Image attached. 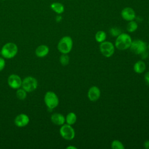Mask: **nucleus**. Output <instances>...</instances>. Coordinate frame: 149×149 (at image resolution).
Returning <instances> with one entry per match:
<instances>
[{
    "mask_svg": "<svg viewBox=\"0 0 149 149\" xmlns=\"http://www.w3.org/2000/svg\"><path fill=\"white\" fill-rule=\"evenodd\" d=\"M38 87V82L36 78L32 76H27L22 80V88L28 93L34 91Z\"/></svg>",
    "mask_w": 149,
    "mask_h": 149,
    "instance_id": "obj_6",
    "label": "nucleus"
},
{
    "mask_svg": "<svg viewBox=\"0 0 149 149\" xmlns=\"http://www.w3.org/2000/svg\"><path fill=\"white\" fill-rule=\"evenodd\" d=\"M62 19V17L60 15H58L55 17V20L56 22H60Z\"/></svg>",
    "mask_w": 149,
    "mask_h": 149,
    "instance_id": "obj_26",
    "label": "nucleus"
},
{
    "mask_svg": "<svg viewBox=\"0 0 149 149\" xmlns=\"http://www.w3.org/2000/svg\"><path fill=\"white\" fill-rule=\"evenodd\" d=\"M111 148L112 149H124L123 144L118 140H114L111 143Z\"/></svg>",
    "mask_w": 149,
    "mask_h": 149,
    "instance_id": "obj_21",
    "label": "nucleus"
},
{
    "mask_svg": "<svg viewBox=\"0 0 149 149\" xmlns=\"http://www.w3.org/2000/svg\"><path fill=\"white\" fill-rule=\"evenodd\" d=\"M8 84L9 86L13 89H18L22 87V79L16 74H10L8 78Z\"/></svg>",
    "mask_w": 149,
    "mask_h": 149,
    "instance_id": "obj_9",
    "label": "nucleus"
},
{
    "mask_svg": "<svg viewBox=\"0 0 149 149\" xmlns=\"http://www.w3.org/2000/svg\"><path fill=\"white\" fill-rule=\"evenodd\" d=\"M144 80L146 84L149 86V71L147 72L144 74Z\"/></svg>",
    "mask_w": 149,
    "mask_h": 149,
    "instance_id": "obj_25",
    "label": "nucleus"
},
{
    "mask_svg": "<svg viewBox=\"0 0 149 149\" xmlns=\"http://www.w3.org/2000/svg\"><path fill=\"white\" fill-rule=\"evenodd\" d=\"M51 9L56 14L61 15L64 12V5L59 2H54L50 5Z\"/></svg>",
    "mask_w": 149,
    "mask_h": 149,
    "instance_id": "obj_15",
    "label": "nucleus"
},
{
    "mask_svg": "<svg viewBox=\"0 0 149 149\" xmlns=\"http://www.w3.org/2000/svg\"><path fill=\"white\" fill-rule=\"evenodd\" d=\"M146 69V65L143 61H138L136 62L133 66L134 71L138 74L143 73Z\"/></svg>",
    "mask_w": 149,
    "mask_h": 149,
    "instance_id": "obj_16",
    "label": "nucleus"
},
{
    "mask_svg": "<svg viewBox=\"0 0 149 149\" xmlns=\"http://www.w3.org/2000/svg\"><path fill=\"white\" fill-rule=\"evenodd\" d=\"M137 28H138V24L137 22L134 20L129 21L126 27L127 31L129 33L134 32L137 29Z\"/></svg>",
    "mask_w": 149,
    "mask_h": 149,
    "instance_id": "obj_19",
    "label": "nucleus"
},
{
    "mask_svg": "<svg viewBox=\"0 0 149 149\" xmlns=\"http://www.w3.org/2000/svg\"><path fill=\"white\" fill-rule=\"evenodd\" d=\"M101 95V91L100 88L97 86L91 87L87 93V96L90 101H95L98 100Z\"/></svg>",
    "mask_w": 149,
    "mask_h": 149,
    "instance_id": "obj_12",
    "label": "nucleus"
},
{
    "mask_svg": "<svg viewBox=\"0 0 149 149\" xmlns=\"http://www.w3.org/2000/svg\"><path fill=\"white\" fill-rule=\"evenodd\" d=\"M67 149H77V147H74V146H68L66 147Z\"/></svg>",
    "mask_w": 149,
    "mask_h": 149,
    "instance_id": "obj_28",
    "label": "nucleus"
},
{
    "mask_svg": "<svg viewBox=\"0 0 149 149\" xmlns=\"http://www.w3.org/2000/svg\"><path fill=\"white\" fill-rule=\"evenodd\" d=\"M132 40L130 35L127 33H120L116 37L115 47L119 50H126L130 48Z\"/></svg>",
    "mask_w": 149,
    "mask_h": 149,
    "instance_id": "obj_1",
    "label": "nucleus"
},
{
    "mask_svg": "<svg viewBox=\"0 0 149 149\" xmlns=\"http://www.w3.org/2000/svg\"><path fill=\"white\" fill-rule=\"evenodd\" d=\"M18 47L14 42H7L3 45L1 50V54L5 59H12L17 54Z\"/></svg>",
    "mask_w": 149,
    "mask_h": 149,
    "instance_id": "obj_2",
    "label": "nucleus"
},
{
    "mask_svg": "<svg viewBox=\"0 0 149 149\" xmlns=\"http://www.w3.org/2000/svg\"><path fill=\"white\" fill-rule=\"evenodd\" d=\"M147 47H148V48L149 49V44H148V46H147Z\"/></svg>",
    "mask_w": 149,
    "mask_h": 149,
    "instance_id": "obj_29",
    "label": "nucleus"
},
{
    "mask_svg": "<svg viewBox=\"0 0 149 149\" xmlns=\"http://www.w3.org/2000/svg\"><path fill=\"white\" fill-rule=\"evenodd\" d=\"M27 92L25 91L23 88H19L17 89V91L16 93V97L20 100H24L27 97Z\"/></svg>",
    "mask_w": 149,
    "mask_h": 149,
    "instance_id": "obj_20",
    "label": "nucleus"
},
{
    "mask_svg": "<svg viewBox=\"0 0 149 149\" xmlns=\"http://www.w3.org/2000/svg\"><path fill=\"white\" fill-rule=\"evenodd\" d=\"M61 137L66 140H72L75 137V131L72 126L68 124H63L59 129Z\"/></svg>",
    "mask_w": 149,
    "mask_h": 149,
    "instance_id": "obj_7",
    "label": "nucleus"
},
{
    "mask_svg": "<svg viewBox=\"0 0 149 149\" xmlns=\"http://www.w3.org/2000/svg\"><path fill=\"white\" fill-rule=\"evenodd\" d=\"M44 102L47 108L52 110L58 107L59 104V98L57 95L53 91H47L44 95Z\"/></svg>",
    "mask_w": 149,
    "mask_h": 149,
    "instance_id": "obj_4",
    "label": "nucleus"
},
{
    "mask_svg": "<svg viewBox=\"0 0 149 149\" xmlns=\"http://www.w3.org/2000/svg\"><path fill=\"white\" fill-rule=\"evenodd\" d=\"M144 147L146 149H149V140H147L144 142Z\"/></svg>",
    "mask_w": 149,
    "mask_h": 149,
    "instance_id": "obj_27",
    "label": "nucleus"
},
{
    "mask_svg": "<svg viewBox=\"0 0 149 149\" xmlns=\"http://www.w3.org/2000/svg\"><path fill=\"white\" fill-rule=\"evenodd\" d=\"M110 34H111L112 36L113 37H117L118 36L120 33H122L121 30H120V29H119L118 27H112L110 30H109Z\"/></svg>",
    "mask_w": 149,
    "mask_h": 149,
    "instance_id": "obj_23",
    "label": "nucleus"
},
{
    "mask_svg": "<svg viewBox=\"0 0 149 149\" xmlns=\"http://www.w3.org/2000/svg\"><path fill=\"white\" fill-rule=\"evenodd\" d=\"M77 120V116L75 113L70 112L67 114L65 117V122L67 124L72 125L76 123Z\"/></svg>",
    "mask_w": 149,
    "mask_h": 149,
    "instance_id": "obj_17",
    "label": "nucleus"
},
{
    "mask_svg": "<svg viewBox=\"0 0 149 149\" xmlns=\"http://www.w3.org/2000/svg\"><path fill=\"white\" fill-rule=\"evenodd\" d=\"M100 49L102 55L106 58L112 56L115 52L114 45L111 42L108 41H104L100 43Z\"/></svg>",
    "mask_w": 149,
    "mask_h": 149,
    "instance_id": "obj_8",
    "label": "nucleus"
},
{
    "mask_svg": "<svg viewBox=\"0 0 149 149\" xmlns=\"http://www.w3.org/2000/svg\"><path fill=\"white\" fill-rule=\"evenodd\" d=\"M73 47L72 38L68 36H64L59 41L57 48L58 51L62 54H68L69 53Z\"/></svg>",
    "mask_w": 149,
    "mask_h": 149,
    "instance_id": "obj_3",
    "label": "nucleus"
},
{
    "mask_svg": "<svg viewBox=\"0 0 149 149\" xmlns=\"http://www.w3.org/2000/svg\"><path fill=\"white\" fill-rule=\"evenodd\" d=\"M147 47V44L144 41L138 39L132 41L129 48L134 54L140 55L146 51Z\"/></svg>",
    "mask_w": 149,
    "mask_h": 149,
    "instance_id": "obj_5",
    "label": "nucleus"
},
{
    "mask_svg": "<svg viewBox=\"0 0 149 149\" xmlns=\"http://www.w3.org/2000/svg\"><path fill=\"white\" fill-rule=\"evenodd\" d=\"M107 38V34L106 33L102 30H100L98 31L95 35V40L98 42H102L104 41H105Z\"/></svg>",
    "mask_w": 149,
    "mask_h": 149,
    "instance_id": "obj_18",
    "label": "nucleus"
},
{
    "mask_svg": "<svg viewBox=\"0 0 149 149\" xmlns=\"http://www.w3.org/2000/svg\"><path fill=\"white\" fill-rule=\"evenodd\" d=\"M5 66V61L3 57L0 56V72L2 71Z\"/></svg>",
    "mask_w": 149,
    "mask_h": 149,
    "instance_id": "obj_24",
    "label": "nucleus"
},
{
    "mask_svg": "<svg viewBox=\"0 0 149 149\" xmlns=\"http://www.w3.org/2000/svg\"><path fill=\"white\" fill-rule=\"evenodd\" d=\"M148 23H149V17H148Z\"/></svg>",
    "mask_w": 149,
    "mask_h": 149,
    "instance_id": "obj_30",
    "label": "nucleus"
},
{
    "mask_svg": "<svg viewBox=\"0 0 149 149\" xmlns=\"http://www.w3.org/2000/svg\"><path fill=\"white\" fill-rule=\"evenodd\" d=\"M30 121L29 117L25 113H20L17 115L14 120L15 124L19 127H23L26 126Z\"/></svg>",
    "mask_w": 149,
    "mask_h": 149,
    "instance_id": "obj_10",
    "label": "nucleus"
},
{
    "mask_svg": "<svg viewBox=\"0 0 149 149\" xmlns=\"http://www.w3.org/2000/svg\"><path fill=\"white\" fill-rule=\"evenodd\" d=\"M59 62L62 66H66L69 63V57L66 54H62L59 58Z\"/></svg>",
    "mask_w": 149,
    "mask_h": 149,
    "instance_id": "obj_22",
    "label": "nucleus"
},
{
    "mask_svg": "<svg viewBox=\"0 0 149 149\" xmlns=\"http://www.w3.org/2000/svg\"><path fill=\"white\" fill-rule=\"evenodd\" d=\"M49 51L48 47L46 45H40L38 46L35 51L36 55L39 58H44L46 56Z\"/></svg>",
    "mask_w": 149,
    "mask_h": 149,
    "instance_id": "obj_14",
    "label": "nucleus"
},
{
    "mask_svg": "<svg viewBox=\"0 0 149 149\" xmlns=\"http://www.w3.org/2000/svg\"><path fill=\"white\" fill-rule=\"evenodd\" d=\"M1 1H6V0H1Z\"/></svg>",
    "mask_w": 149,
    "mask_h": 149,
    "instance_id": "obj_31",
    "label": "nucleus"
},
{
    "mask_svg": "<svg viewBox=\"0 0 149 149\" xmlns=\"http://www.w3.org/2000/svg\"><path fill=\"white\" fill-rule=\"evenodd\" d=\"M51 120L54 125L62 126L65 122V117L60 113H54L51 116Z\"/></svg>",
    "mask_w": 149,
    "mask_h": 149,
    "instance_id": "obj_13",
    "label": "nucleus"
},
{
    "mask_svg": "<svg viewBox=\"0 0 149 149\" xmlns=\"http://www.w3.org/2000/svg\"><path fill=\"white\" fill-rule=\"evenodd\" d=\"M121 16L126 21L134 20L136 18V13L130 7H125L121 11Z\"/></svg>",
    "mask_w": 149,
    "mask_h": 149,
    "instance_id": "obj_11",
    "label": "nucleus"
}]
</instances>
